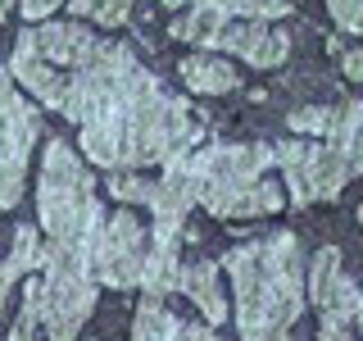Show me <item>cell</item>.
I'll return each instance as SVG.
<instances>
[{
  "label": "cell",
  "mask_w": 363,
  "mask_h": 341,
  "mask_svg": "<svg viewBox=\"0 0 363 341\" xmlns=\"http://www.w3.org/2000/svg\"><path fill=\"white\" fill-rule=\"evenodd\" d=\"M64 119L77 123V146L91 164L132 173L145 164L186 159L204 136V119L182 96H168L155 73L136 64L132 45L100 41L82 68L68 73Z\"/></svg>",
  "instance_id": "1"
},
{
  "label": "cell",
  "mask_w": 363,
  "mask_h": 341,
  "mask_svg": "<svg viewBox=\"0 0 363 341\" xmlns=\"http://www.w3.org/2000/svg\"><path fill=\"white\" fill-rule=\"evenodd\" d=\"M9 341H45V328H41V301H37V278L23 282V310L9 328Z\"/></svg>",
  "instance_id": "17"
},
{
  "label": "cell",
  "mask_w": 363,
  "mask_h": 341,
  "mask_svg": "<svg viewBox=\"0 0 363 341\" xmlns=\"http://www.w3.org/2000/svg\"><path fill=\"white\" fill-rule=\"evenodd\" d=\"M327 146L345 159L350 178L363 173V100H350V105L336 114L332 132H327Z\"/></svg>",
  "instance_id": "16"
},
{
  "label": "cell",
  "mask_w": 363,
  "mask_h": 341,
  "mask_svg": "<svg viewBox=\"0 0 363 341\" xmlns=\"http://www.w3.org/2000/svg\"><path fill=\"white\" fill-rule=\"evenodd\" d=\"M9 9H14V0H0V18H9Z\"/></svg>",
  "instance_id": "29"
},
{
  "label": "cell",
  "mask_w": 363,
  "mask_h": 341,
  "mask_svg": "<svg viewBox=\"0 0 363 341\" xmlns=\"http://www.w3.org/2000/svg\"><path fill=\"white\" fill-rule=\"evenodd\" d=\"M60 5H68V0H18V14L32 23V28H37V23H50V14Z\"/></svg>",
  "instance_id": "23"
},
{
  "label": "cell",
  "mask_w": 363,
  "mask_h": 341,
  "mask_svg": "<svg viewBox=\"0 0 363 341\" xmlns=\"http://www.w3.org/2000/svg\"><path fill=\"white\" fill-rule=\"evenodd\" d=\"M182 82L191 91H204V96H223V91L241 87V73L213 50H191L186 60H182Z\"/></svg>",
  "instance_id": "15"
},
{
  "label": "cell",
  "mask_w": 363,
  "mask_h": 341,
  "mask_svg": "<svg viewBox=\"0 0 363 341\" xmlns=\"http://www.w3.org/2000/svg\"><path fill=\"white\" fill-rule=\"evenodd\" d=\"M9 73H14V82H18L23 91H32V96H37V105L55 109V114L64 109L68 73H60V68H50V64L41 60L32 28H23V32H18V41H14V60H9Z\"/></svg>",
  "instance_id": "12"
},
{
  "label": "cell",
  "mask_w": 363,
  "mask_h": 341,
  "mask_svg": "<svg viewBox=\"0 0 363 341\" xmlns=\"http://www.w3.org/2000/svg\"><path fill=\"white\" fill-rule=\"evenodd\" d=\"M223 269L236 287V328L241 341H295L291 328L304 314V255L295 232H268L259 242L232 246Z\"/></svg>",
  "instance_id": "2"
},
{
  "label": "cell",
  "mask_w": 363,
  "mask_h": 341,
  "mask_svg": "<svg viewBox=\"0 0 363 341\" xmlns=\"http://www.w3.org/2000/svg\"><path fill=\"white\" fill-rule=\"evenodd\" d=\"M132 5H136V0H68L73 14L96 18V23H105V28H123L128 14H132Z\"/></svg>",
  "instance_id": "18"
},
{
  "label": "cell",
  "mask_w": 363,
  "mask_h": 341,
  "mask_svg": "<svg viewBox=\"0 0 363 341\" xmlns=\"http://www.w3.org/2000/svg\"><path fill=\"white\" fill-rule=\"evenodd\" d=\"M18 278H23V269L14 259H0V314H5V301H9V291H14Z\"/></svg>",
  "instance_id": "24"
},
{
  "label": "cell",
  "mask_w": 363,
  "mask_h": 341,
  "mask_svg": "<svg viewBox=\"0 0 363 341\" xmlns=\"http://www.w3.org/2000/svg\"><path fill=\"white\" fill-rule=\"evenodd\" d=\"M100 223H105V214H100V196H96L86 159L68 141L55 136L45 146L41 173H37V227H41V237L45 242H60V246H86L91 250V237L100 232Z\"/></svg>",
  "instance_id": "4"
},
{
  "label": "cell",
  "mask_w": 363,
  "mask_h": 341,
  "mask_svg": "<svg viewBox=\"0 0 363 341\" xmlns=\"http://www.w3.org/2000/svg\"><path fill=\"white\" fill-rule=\"evenodd\" d=\"M286 123H291V132L327 136V132H332V123H336V114H332V109H323V105H309V109H295Z\"/></svg>",
  "instance_id": "21"
},
{
  "label": "cell",
  "mask_w": 363,
  "mask_h": 341,
  "mask_svg": "<svg viewBox=\"0 0 363 341\" xmlns=\"http://www.w3.org/2000/svg\"><path fill=\"white\" fill-rule=\"evenodd\" d=\"M145 255H150V232L132 210L109 214L100 223V232L91 237V273H96L100 287H113V291L141 287Z\"/></svg>",
  "instance_id": "7"
},
{
  "label": "cell",
  "mask_w": 363,
  "mask_h": 341,
  "mask_svg": "<svg viewBox=\"0 0 363 341\" xmlns=\"http://www.w3.org/2000/svg\"><path fill=\"white\" fill-rule=\"evenodd\" d=\"M96 273H91V250L86 246H41V278H37V301H41V328L45 341H77L96 310Z\"/></svg>",
  "instance_id": "5"
},
{
  "label": "cell",
  "mask_w": 363,
  "mask_h": 341,
  "mask_svg": "<svg viewBox=\"0 0 363 341\" xmlns=\"http://www.w3.org/2000/svg\"><path fill=\"white\" fill-rule=\"evenodd\" d=\"M345 77L350 82H363V50H345Z\"/></svg>",
  "instance_id": "27"
},
{
  "label": "cell",
  "mask_w": 363,
  "mask_h": 341,
  "mask_svg": "<svg viewBox=\"0 0 363 341\" xmlns=\"http://www.w3.org/2000/svg\"><path fill=\"white\" fill-rule=\"evenodd\" d=\"M168 9H213V0H159Z\"/></svg>",
  "instance_id": "28"
},
{
  "label": "cell",
  "mask_w": 363,
  "mask_h": 341,
  "mask_svg": "<svg viewBox=\"0 0 363 341\" xmlns=\"http://www.w3.org/2000/svg\"><path fill=\"white\" fill-rule=\"evenodd\" d=\"M32 37H37V50L41 60L50 68H60V73H73V68H82L91 55L100 50V37L96 32H86L82 23H37L32 28Z\"/></svg>",
  "instance_id": "13"
},
{
  "label": "cell",
  "mask_w": 363,
  "mask_h": 341,
  "mask_svg": "<svg viewBox=\"0 0 363 341\" xmlns=\"http://www.w3.org/2000/svg\"><path fill=\"white\" fill-rule=\"evenodd\" d=\"M191 205H196V187H191L186 159H173L164 168V178H155V191H150V214H155L150 242H177Z\"/></svg>",
  "instance_id": "11"
},
{
  "label": "cell",
  "mask_w": 363,
  "mask_h": 341,
  "mask_svg": "<svg viewBox=\"0 0 363 341\" xmlns=\"http://www.w3.org/2000/svg\"><path fill=\"white\" fill-rule=\"evenodd\" d=\"M155 182L141 173H109V196L113 200H128V205H150Z\"/></svg>",
  "instance_id": "20"
},
{
  "label": "cell",
  "mask_w": 363,
  "mask_h": 341,
  "mask_svg": "<svg viewBox=\"0 0 363 341\" xmlns=\"http://www.w3.org/2000/svg\"><path fill=\"white\" fill-rule=\"evenodd\" d=\"M41 136V109L23 100V91L0 64V210H14L28 196V159Z\"/></svg>",
  "instance_id": "6"
},
{
  "label": "cell",
  "mask_w": 363,
  "mask_h": 341,
  "mask_svg": "<svg viewBox=\"0 0 363 341\" xmlns=\"http://www.w3.org/2000/svg\"><path fill=\"white\" fill-rule=\"evenodd\" d=\"M41 246H45L41 227L37 223H23L18 232H14V250H9V259H14L23 273H32V269H41Z\"/></svg>",
  "instance_id": "19"
},
{
  "label": "cell",
  "mask_w": 363,
  "mask_h": 341,
  "mask_svg": "<svg viewBox=\"0 0 363 341\" xmlns=\"http://www.w3.org/2000/svg\"><path fill=\"white\" fill-rule=\"evenodd\" d=\"M173 341H223V337H218V328H209V323H182Z\"/></svg>",
  "instance_id": "25"
},
{
  "label": "cell",
  "mask_w": 363,
  "mask_h": 341,
  "mask_svg": "<svg viewBox=\"0 0 363 341\" xmlns=\"http://www.w3.org/2000/svg\"><path fill=\"white\" fill-rule=\"evenodd\" d=\"M268 164H277L272 146H204L186 155V173L196 187V205L213 219H268L286 210V191L268 182Z\"/></svg>",
  "instance_id": "3"
},
{
  "label": "cell",
  "mask_w": 363,
  "mask_h": 341,
  "mask_svg": "<svg viewBox=\"0 0 363 341\" xmlns=\"http://www.w3.org/2000/svg\"><path fill=\"white\" fill-rule=\"evenodd\" d=\"M281 173H286L291 205H313V200H336L345 187L350 168L332 146L323 141H277L272 146Z\"/></svg>",
  "instance_id": "8"
},
{
  "label": "cell",
  "mask_w": 363,
  "mask_h": 341,
  "mask_svg": "<svg viewBox=\"0 0 363 341\" xmlns=\"http://www.w3.org/2000/svg\"><path fill=\"white\" fill-rule=\"evenodd\" d=\"M354 323H359V328H363V301H359V314H354Z\"/></svg>",
  "instance_id": "30"
},
{
  "label": "cell",
  "mask_w": 363,
  "mask_h": 341,
  "mask_svg": "<svg viewBox=\"0 0 363 341\" xmlns=\"http://www.w3.org/2000/svg\"><path fill=\"white\" fill-rule=\"evenodd\" d=\"M327 14L340 32H363V0H327Z\"/></svg>",
  "instance_id": "22"
},
{
  "label": "cell",
  "mask_w": 363,
  "mask_h": 341,
  "mask_svg": "<svg viewBox=\"0 0 363 341\" xmlns=\"http://www.w3.org/2000/svg\"><path fill=\"white\" fill-rule=\"evenodd\" d=\"M213 50H232V55H241V60L255 64V68H281L291 60V37L277 32V28H268V23L227 18L218 41H213Z\"/></svg>",
  "instance_id": "10"
},
{
  "label": "cell",
  "mask_w": 363,
  "mask_h": 341,
  "mask_svg": "<svg viewBox=\"0 0 363 341\" xmlns=\"http://www.w3.org/2000/svg\"><path fill=\"white\" fill-rule=\"evenodd\" d=\"M318 341H354V323H332V318H323Z\"/></svg>",
  "instance_id": "26"
},
{
  "label": "cell",
  "mask_w": 363,
  "mask_h": 341,
  "mask_svg": "<svg viewBox=\"0 0 363 341\" xmlns=\"http://www.w3.org/2000/svg\"><path fill=\"white\" fill-rule=\"evenodd\" d=\"M182 296H191V305H200L204 323L218 328L227 314V296H223V278H218V264H209V259H200V264H186L182 269V282H177Z\"/></svg>",
  "instance_id": "14"
},
{
  "label": "cell",
  "mask_w": 363,
  "mask_h": 341,
  "mask_svg": "<svg viewBox=\"0 0 363 341\" xmlns=\"http://www.w3.org/2000/svg\"><path fill=\"white\" fill-rule=\"evenodd\" d=\"M309 296H313L318 310H323V318H332V323H354L363 291H359V282L340 269V250L336 246H323L313 255V264H309Z\"/></svg>",
  "instance_id": "9"
}]
</instances>
